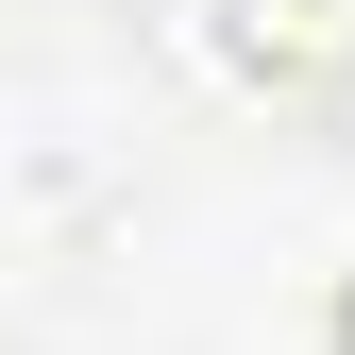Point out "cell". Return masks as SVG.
Here are the masks:
<instances>
[{
	"instance_id": "2",
	"label": "cell",
	"mask_w": 355,
	"mask_h": 355,
	"mask_svg": "<svg viewBox=\"0 0 355 355\" xmlns=\"http://www.w3.org/2000/svg\"><path fill=\"white\" fill-rule=\"evenodd\" d=\"M187 68L220 102H304L355 68V0H187Z\"/></svg>"
},
{
	"instance_id": "1",
	"label": "cell",
	"mask_w": 355,
	"mask_h": 355,
	"mask_svg": "<svg viewBox=\"0 0 355 355\" xmlns=\"http://www.w3.org/2000/svg\"><path fill=\"white\" fill-rule=\"evenodd\" d=\"M0 220L51 237V254L119 220V136H102L85 85H0Z\"/></svg>"
}]
</instances>
